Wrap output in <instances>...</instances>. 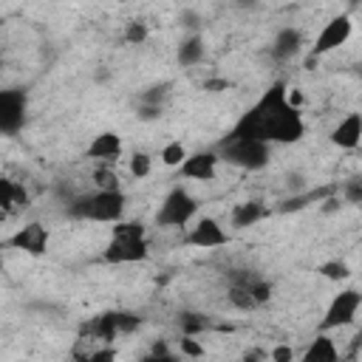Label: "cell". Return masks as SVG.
<instances>
[{
	"label": "cell",
	"instance_id": "6da1fadb",
	"mask_svg": "<svg viewBox=\"0 0 362 362\" xmlns=\"http://www.w3.org/2000/svg\"><path fill=\"white\" fill-rule=\"evenodd\" d=\"M232 133L260 139L269 144H297L305 136V119H303V110H297L286 102V82L277 79L238 119Z\"/></svg>",
	"mask_w": 362,
	"mask_h": 362
},
{
	"label": "cell",
	"instance_id": "7a4b0ae2",
	"mask_svg": "<svg viewBox=\"0 0 362 362\" xmlns=\"http://www.w3.org/2000/svg\"><path fill=\"white\" fill-rule=\"evenodd\" d=\"M127 212V195L122 189H93L71 195L65 204V215L88 223H116Z\"/></svg>",
	"mask_w": 362,
	"mask_h": 362
},
{
	"label": "cell",
	"instance_id": "3957f363",
	"mask_svg": "<svg viewBox=\"0 0 362 362\" xmlns=\"http://www.w3.org/2000/svg\"><path fill=\"white\" fill-rule=\"evenodd\" d=\"M150 257V238L141 221H116L110 240L102 252L105 263L113 266H130V263H144Z\"/></svg>",
	"mask_w": 362,
	"mask_h": 362
},
{
	"label": "cell",
	"instance_id": "277c9868",
	"mask_svg": "<svg viewBox=\"0 0 362 362\" xmlns=\"http://www.w3.org/2000/svg\"><path fill=\"white\" fill-rule=\"evenodd\" d=\"M272 147H274V144H269V141L229 133V136L221 141L218 156H221V161H226V164H232V167L257 173V170L269 167V161H272Z\"/></svg>",
	"mask_w": 362,
	"mask_h": 362
},
{
	"label": "cell",
	"instance_id": "5b68a950",
	"mask_svg": "<svg viewBox=\"0 0 362 362\" xmlns=\"http://www.w3.org/2000/svg\"><path fill=\"white\" fill-rule=\"evenodd\" d=\"M198 212H201L198 198H195L187 187L175 184V187L161 198V204H158V209H156V226H161V229H184Z\"/></svg>",
	"mask_w": 362,
	"mask_h": 362
},
{
	"label": "cell",
	"instance_id": "8992f818",
	"mask_svg": "<svg viewBox=\"0 0 362 362\" xmlns=\"http://www.w3.org/2000/svg\"><path fill=\"white\" fill-rule=\"evenodd\" d=\"M351 34H354V14H351V11H339V14L328 17V20L322 23V28L317 31L311 48H308L305 62L311 65L314 59H320V57H325V54H331V51H339V48L351 40Z\"/></svg>",
	"mask_w": 362,
	"mask_h": 362
},
{
	"label": "cell",
	"instance_id": "52a82bcc",
	"mask_svg": "<svg viewBox=\"0 0 362 362\" xmlns=\"http://www.w3.org/2000/svg\"><path fill=\"white\" fill-rule=\"evenodd\" d=\"M359 305H362V294L359 288H342L339 294L331 297L317 331H339V328H348L356 322V314H359Z\"/></svg>",
	"mask_w": 362,
	"mask_h": 362
},
{
	"label": "cell",
	"instance_id": "ba28073f",
	"mask_svg": "<svg viewBox=\"0 0 362 362\" xmlns=\"http://www.w3.org/2000/svg\"><path fill=\"white\" fill-rule=\"evenodd\" d=\"M232 240L229 229L212 218V215H195L189 223H187V235H184V243L187 246H195V249H218V246H226Z\"/></svg>",
	"mask_w": 362,
	"mask_h": 362
},
{
	"label": "cell",
	"instance_id": "9c48e42d",
	"mask_svg": "<svg viewBox=\"0 0 362 362\" xmlns=\"http://www.w3.org/2000/svg\"><path fill=\"white\" fill-rule=\"evenodd\" d=\"M25 90L20 88H0V136H14L25 124Z\"/></svg>",
	"mask_w": 362,
	"mask_h": 362
},
{
	"label": "cell",
	"instance_id": "30bf717a",
	"mask_svg": "<svg viewBox=\"0 0 362 362\" xmlns=\"http://www.w3.org/2000/svg\"><path fill=\"white\" fill-rule=\"evenodd\" d=\"M6 243H8L11 249H20V252L31 255V257H40V255L48 252L51 232H48L45 223H40V221H28V223L17 226V229L6 238Z\"/></svg>",
	"mask_w": 362,
	"mask_h": 362
},
{
	"label": "cell",
	"instance_id": "8fae6325",
	"mask_svg": "<svg viewBox=\"0 0 362 362\" xmlns=\"http://www.w3.org/2000/svg\"><path fill=\"white\" fill-rule=\"evenodd\" d=\"M218 164H221L218 150H195V153H187V158L175 170L184 181H215Z\"/></svg>",
	"mask_w": 362,
	"mask_h": 362
},
{
	"label": "cell",
	"instance_id": "7c38bea8",
	"mask_svg": "<svg viewBox=\"0 0 362 362\" xmlns=\"http://www.w3.org/2000/svg\"><path fill=\"white\" fill-rule=\"evenodd\" d=\"M328 139H331V144L339 147V150H356L359 141H362V113H356V110L345 113V116L331 127Z\"/></svg>",
	"mask_w": 362,
	"mask_h": 362
},
{
	"label": "cell",
	"instance_id": "4fadbf2b",
	"mask_svg": "<svg viewBox=\"0 0 362 362\" xmlns=\"http://www.w3.org/2000/svg\"><path fill=\"white\" fill-rule=\"evenodd\" d=\"M124 150V141L116 130H102L90 139V144L85 147V156L90 161H99V164H113Z\"/></svg>",
	"mask_w": 362,
	"mask_h": 362
},
{
	"label": "cell",
	"instance_id": "5bb4252c",
	"mask_svg": "<svg viewBox=\"0 0 362 362\" xmlns=\"http://www.w3.org/2000/svg\"><path fill=\"white\" fill-rule=\"evenodd\" d=\"M303 45H305V42H303V31L294 28V25H283V28H277L274 37H272V57H274L277 62H291L294 57H300Z\"/></svg>",
	"mask_w": 362,
	"mask_h": 362
},
{
	"label": "cell",
	"instance_id": "9a60e30c",
	"mask_svg": "<svg viewBox=\"0 0 362 362\" xmlns=\"http://www.w3.org/2000/svg\"><path fill=\"white\" fill-rule=\"evenodd\" d=\"M204 57H206V40H204V34L201 31H187L181 37L178 48H175L178 65L181 68H195V65L204 62Z\"/></svg>",
	"mask_w": 362,
	"mask_h": 362
},
{
	"label": "cell",
	"instance_id": "2e32d148",
	"mask_svg": "<svg viewBox=\"0 0 362 362\" xmlns=\"http://www.w3.org/2000/svg\"><path fill=\"white\" fill-rule=\"evenodd\" d=\"M266 215H269V206L257 198H249V201H240L229 209V226L232 229H249V226L260 223Z\"/></svg>",
	"mask_w": 362,
	"mask_h": 362
},
{
	"label": "cell",
	"instance_id": "e0dca14e",
	"mask_svg": "<svg viewBox=\"0 0 362 362\" xmlns=\"http://www.w3.org/2000/svg\"><path fill=\"white\" fill-rule=\"evenodd\" d=\"M303 362H337L342 354H339V345L337 339L328 337V331H317L314 339H308V345L303 348Z\"/></svg>",
	"mask_w": 362,
	"mask_h": 362
},
{
	"label": "cell",
	"instance_id": "ac0fdd59",
	"mask_svg": "<svg viewBox=\"0 0 362 362\" xmlns=\"http://www.w3.org/2000/svg\"><path fill=\"white\" fill-rule=\"evenodd\" d=\"M28 189L14 181V178H6L0 175V215H11V212H20L28 206Z\"/></svg>",
	"mask_w": 362,
	"mask_h": 362
},
{
	"label": "cell",
	"instance_id": "d6986e66",
	"mask_svg": "<svg viewBox=\"0 0 362 362\" xmlns=\"http://www.w3.org/2000/svg\"><path fill=\"white\" fill-rule=\"evenodd\" d=\"M246 288H249V294H252V300H255L257 308L272 303L274 288H272V283H269L266 277H260V274H249V277H246Z\"/></svg>",
	"mask_w": 362,
	"mask_h": 362
},
{
	"label": "cell",
	"instance_id": "ffe728a7",
	"mask_svg": "<svg viewBox=\"0 0 362 362\" xmlns=\"http://www.w3.org/2000/svg\"><path fill=\"white\" fill-rule=\"evenodd\" d=\"M317 274L325 277V280H331V283H345V280L351 277V266H348L345 260L334 257V260L320 263V266H317Z\"/></svg>",
	"mask_w": 362,
	"mask_h": 362
},
{
	"label": "cell",
	"instance_id": "44dd1931",
	"mask_svg": "<svg viewBox=\"0 0 362 362\" xmlns=\"http://www.w3.org/2000/svg\"><path fill=\"white\" fill-rule=\"evenodd\" d=\"M127 170H130V175H133L136 181L150 178V173H153V156L144 153V150H133L130 158H127Z\"/></svg>",
	"mask_w": 362,
	"mask_h": 362
},
{
	"label": "cell",
	"instance_id": "7402d4cb",
	"mask_svg": "<svg viewBox=\"0 0 362 362\" xmlns=\"http://www.w3.org/2000/svg\"><path fill=\"white\" fill-rule=\"evenodd\" d=\"M178 328H181V334L201 337L204 331H209V320H206L204 314H198V311H184V314L178 317Z\"/></svg>",
	"mask_w": 362,
	"mask_h": 362
},
{
	"label": "cell",
	"instance_id": "603a6c76",
	"mask_svg": "<svg viewBox=\"0 0 362 362\" xmlns=\"http://www.w3.org/2000/svg\"><path fill=\"white\" fill-rule=\"evenodd\" d=\"M122 40H124L127 45H144V42L150 40V25H147L144 20H130V23L124 25V31H122Z\"/></svg>",
	"mask_w": 362,
	"mask_h": 362
},
{
	"label": "cell",
	"instance_id": "cb8c5ba5",
	"mask_svg": "<svg viewBox=\"0 0 362 362\" xmlns=\"http://www.w3.org/2000/svg\"><path fill=\"white\" fill-rule=\"evenodd\" d=\"M187 153H189V150H187L181 141H167V144L158 150V158H161V164H164V167L175 170V167L187 158Z\"/></svg>",
	"mask_w": 362,
	"mask_h": 362
},
{
	"label": "cell",
	"instance_id": "d4e9b609",
	"mask_svg": "<svg viewBox=\"0 0 362 362\" xmlns=\"http://www.w3.org/2000/svg\"><path fill=\"white\" fill-rule=\"evenodd\" d=\"M175 354L187 356V359H204V356H206V348H204V342H201L198 337H192V334H181Z\"/></svg>",
	"mask_w": 362,
	"mask_h": 362
},
{
	"label": "cell",
	"instance_id": "484cf974",
	"mask_svg": "<svg viewBox=\"0 0 362 362\" xmlns=\"http://www.w3.org/2000/svg\"><path fill=\"white\" fill-rule=\"evenodd\" d=\"M93 184H96V189H122L113 164H102V167L93 173Z\"/></svg>",
	"mask_w": 362,
	"mask_h": 362
},
{
	"label": "cell",
	"instance_id": "4316f807",
	"mask_svg": "<svg viewBox=\"0 0 362 362\" xmlns=\"http://www.w3.org/2000/svg\"><path fill=\"white\" fill-rule=\"evenodd\" d=\"M339 198H342V204H359L362 201V181L359 178L345 181L342 189H339Z\"/></svg>",
	"mask_w": 362,
	"mask_h": 362
},
{
	"label": "cell",
	"instance_id": "83f0119b",
	"mask_svg": "<svg viewBox=\"0 0 362 362\" xmlns=\"http://www.w3.org/2000/svg\"><path fill=\"white\" fill-rule=\"evenodd\" d=\"M173 356H175V351L170 348V342H167V339H153V345H150V351H147V356H144V359L158 362V359H173Z\"/></svg>",
	"mask_w": 362,
	"mask_h": 362
},
{
	"label": "cell",
	"instance_id": "f1b7e54d",
	"mask_svg": "<svg viewBox=\"0 0 362 362\" xmlns=\"http://www.w3.org/2000/svg\"><path fill=\"white\" fill-rule=\"evenodd\" d=\"M139 325H141V317H139V314H133V311H119V331H122V337L136 334Z\"/></svg>",
	"mask_w": 362,
	"mask_h": 362
},
{
	"label": "cell",
	"instance_id": "f546056e",
	"mask_svg": "<svg viewBox=\"0 0 362 362\" xmlns=\"http://www.w3.org/2000/svg\"><path fill=\"white\" fill-rule=\"evenodd\" d=\"M178 23H181V28H187V31H201L204 17H201L195 8H184V11L178 14Z\"/></svg>",
	"mask_w": 362,
	"mask_h": 362
},
{
	"label": "cell",
	"instance_id": "4dcf8cb0",
	"mask_svg": "<svg viewBox=\"0 0 362 362\" xmlns=\"http://www.w3.org/2000/svg\"><path fill=\"white\" fill-rule=\"evenodd\" d=\"M161 110H164V105H153V102H139V110H136V116H139V122H158Z\"/></svg>",
	"mask_w": 362,
	"mask_h": 362
},
{
	"label": "cell",
	"instance_id": "1f68e13d",
	"mask_svg": "<svg viewBox=\"0 0 362 362\" xmlns=\"http://www.w3.org/2000/svg\"><path fill=\"white\" fill-rule=\"evenodd\" d=\"M164 99H167V85H153L139 96V102H153V105H164Z\"/></svg>",
	"mask_w": 362,
	"mask_h": 362
},
{
	"label": "cell",
	"instance_id": "d6a6232c",
	"mask_svg": "<svg viewBox=\"0 0 362 362\" xmlns=\"http://www.w3.org/2000/svg\"><path fill=\"white\" fill-rule=\"evenodd\" d=\"M272 362H291L297 354H294V348L291 345H286V342H280V345H274L269 354H266Z\"/></svg>",
	"mask_w": 362,
	"mask_h": 362
},
{
	"label": "cell",
	"instance_id": "836d02e7",
	"mask_svg": "<svg viewBox=\"0 0 362 362\" xmlns=\"http://www.w3.org/2000/svg\"><path fill=\"white\" fill-rule=\"evenodd\" d=\"M286 102H288L291 107H297V110H303V107H305V93H303V88H294V85H286Z\"/></svg>",
	"mask_w": 362,
	"mask_h": 362
},
{
	"label": "cell",
	"instance_id": "e575fe53",
	"mask_svg": "<svg viewBox=\"0 0 362 362\" xmlns=\"http://www.w3.org/2000/svg\"><path fill=\"white\" fill-rule=\"evenodd\" d=\"M342 209V198L339 195H328L322 204H320V212H339Z\"/></svg>",
	"mask_w": 362,
	"mask_h": 362
},
{
	"label": "cell",
	"instance_id": "d590c367",
	"mask_svg": "<svg viewBox=\"0 0 362 362\" xmlns=\"http://www.w3.org/2000/svg\"><path fill=\"white\" fill-rule=\"evenodd\" d=\"M201 88L209 90V93H218V90H226L229 88V79H206Z\"/></svg>",
	"mask_w": 362,
	"mask_h": 362
},
{
	"label": "cell",
	"instance_id": "8d00e7d4",
	"mask_svg": "<svg viewBox=\"0 0 362 362\" xmlns=\"http://www.w3.org/2000/svg\"><path fill=\"white\" fill-rule=\"evenodd\" d=\"M3 25H6V20H3V17H0V28H3Z\"/></svg>",
	"mask_w": 362,
	"mask_h": 362
},
{
	"label": "cell",
	"instance_id": "74e56055",
	"mask_svg": "<svg viewBox=\"0 0 362 362\" xmlns=\"http://www.w3.org/2000/svg\"><path fill=\"white\" fill-rule=\"evenodd\" d=\"M0 269H3V252H0Z\"/></svg>",
	"mask_w": 362,
	"mask_h": 362
},
{
	"label": "cell",
	"instance_id": "f35d334b",
	"mask_svg": "<svg viewBox=\"0 0 362 362\" xmlns=\"http://www.w3.org/2000/svg\"><path fill=\"white\" fill-rule=\"evenodd\" d=\"M113 3H130V0H113Z\"/></svg>",
	"mask_w": 362,
	"mask_h": 362
}]
</instances>
